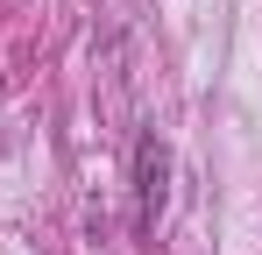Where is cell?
<instances>
[{"label":"cell","mask_w":262,"mask_h":255,"mask_svg":"<svg viewBox=\"0 0 262 255\" xmlns=\"http://www.w3.org/2000/svg\"><path fill=\"white\" fill-rule=\"evenodd\" d=\"M135 199H142V220H156L163 199H170V149H163L156 128L135 135Z\"/></svg>","instance_id":"6da1fadb"}]
</instances>
